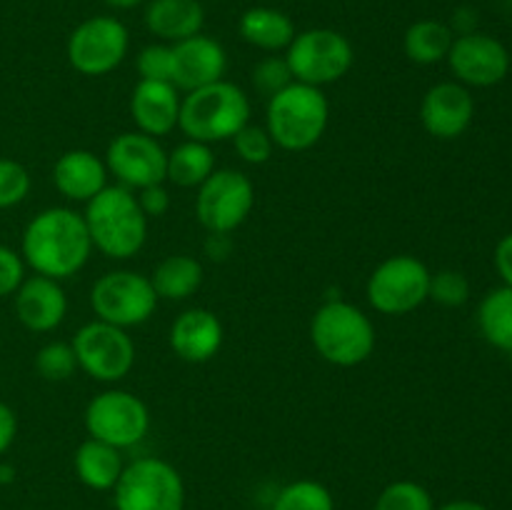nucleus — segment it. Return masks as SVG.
Instances as JSON below:
<instances>
[{
    "mask_svg": "<svg viewBox=\"0 0 512 510\" xmlns=\"http://www.w3.org/2000/svg\"><path fill=\"white\" fill-rule=\"evenodd\" d=\"M20 255L33 273L45 278L68 280L78 275L93 255V240L83 213L60 205L40 210L25 225Z\"/></svg>",
    "mask_w": 512,
    "mask_h": 510,
    "instance_id": "1",
    "label": "nucleus"
},
{
    "mask_svg": "<svg viewBox=\"0 0 512 510\" xmlns=\"http://www.w3.org/2000/svg\"><path fill=\"white\" fill-rule=\"evenodd\" d=\"M93 250L110 260H130L143 250L148 240V218L138 203V195L123 185H108L85 203Z\"/></svg>",
    "mask_w": 512,
    "mask_h": 510,
    "instance_id": "2",
    "label": "nucleus"
},
{
    "mask_svg": "<svg viewBox=\"0 0 512 510\" xmlns=\"http://www.w3.org/2000/svg\"><path fill=\"white\" fill-rule=\"evenodd\" d=\"M330 123V103L323 88L293 80L288 88L268 98L265 130L275 148L288 153H303L320 143Z\"/></svg>",
    "mask_w": 512,
    "mask_h": 510,
    "instance_id": "3",
    "label": "nucleus"
},
{
    "mask_svg": "<svg viewBox=\"0 0 512 510\" xmlns=\"http://www.w3.org/2000/svg\"><path fill=\"white\" fill-rule=\"evenodd\" d=\"M250 123V98L240 85L218 80L205 88L190 90L180 103L178 128L188 140L223 143L233 140L240 128Z\"/></svg>",
    "mask_w": 512,
    "mask_h": 510,
    "instance_id": "4",
    "label": "nucleus"
},
{
    "mask_svg": "<svg viewBox=\"0 0 512 510\" xmlns=\"http://www.w3.org/2000/svg\"><path fill=\"white\" fill-rule=\"evenodd\" d=\"M310 340L320 358L338 368L363 365L375 353V325L358 305L328 300L310 320Z\"/></svg>",
    "mask_w": 512,
    "mask_h": 510,
    "instance_id": "5",
    "label": "nucleus"
},
{
    "mask_svg": "<svg viewBox=\"0 0 512 510\" xmlns=\"http://www.w3.org/2000/svg\"><path fill=\"white\" fill-rule=\"evenodd\" d=\"M115 510H185V483L163 458H138L125 465L113 488Z\"/></svg>",
    "mask_w": 512,
    "mask_h": 510,
    "instance_id": "6",
    "label": "nucleus"
},
{
    "mask_svg": "<svg viewBox=\"0 0 512 510\" xmlns=\"http://www.w3.org/2000/svg\"><path fill=\"white\" fill-rule=\"evenodd\" d=\"M290 73L298 83L325 88L350 73L355 63L353 43L333 28H310L293 38L285 50Z\"/></svg>",
    "mask_w": 512,
    "mask_h": 510,
    "instance_id": "7",
    "label": "nucleus"
},
{
    "mask_svg": "<svg viewBox=\"0 0 512 510\" xmlns=\"http://www.w3.org/2000/svg\"><path fill=\"white\" fill-rule=\"evenodd\" d=\"M90 308L98 320L128 330L153 318L158 295L148 275L135 270H110L95 280L90 290Z\"/></svg>",
    "mask_w": 512,
    "mask_h": 510,
    "instance_id": "8",
    "label": "nucleus"
},
{
    "mask_svg": "<svg viewBox=\"0 0 512 510\" xmlns=\"http://www.w3.org/2000/svg\"><path fill=\"white\" fill-rule=\"evenodd\" d=\"M430 268L415 255H390L370 273L365 295L383 315H408L430 295Z\"/></svg>",
    "mask_w": 512,
    "mask_h": 510,
    "instance_id": "9",
    "label": "nucleus"
},
{
    "mask_svg": "<svg viewBox=\"0 0 512 510\" xmlns=\"http://www.w3.org/2000/svg\"><path fill=\"white\" fill-rule=\"evenodd\" d=\"M88 438L103 440L113 448L125 450L138 445L150 430V410L143 400L130 390H103L90 403L83 413Z\"/></svg>",
    "mask_w": 512,
    "mask_h": 510,
    "instance_id": "10",
    "label": "nucleus"
},
{
    "mask_svg": "<svg viewBox=\"0 0 512 510\" xmlns=\"http://www.w3.org/2000/svg\"><path fill=\"white\" fill-rule=\"evenodd\" d=\"M253 205V180L233 168L215 170L195 195V215L208 233L230 235L250 218Z\"/></svg>",
    "mask_w": 512,
    "mask_h": 510,
    "instance_id": "11",
    "label": "nucleus"
},
{
    "mask_svg": "<svg viewBox=\"0 0 512 510\" xmlns=\"http://www.w3.org/2000/svg\"><path fill=\"white\" fill-rule=\"evenodd\" d=\"M128 48V28L113 15H95V18L83 20L70 33L65 55H68L70 68L78 70L80 75L100 78V75H108L120 68Z\"/></svg>",
    "mask_w": 512,
    "mask_h": 510,
    "instance_id": "12",
    "label": "nucleus"
},
{
    "mask_svg": "<svg viewBox=\"0 0 512 510\" xmlns=\"http://www.w3.org/2000/svg\"><path fill=\"white\" fill-rule=\"evenodd\" d=\"M70 345L78 358V370L98 383H118L135 365V343L128 330L105 320L85 323Z\"/></svg>",
    "mask_w": 512,
    "mask_h": 510,
    "instance_id": "13",
    "label": "nucleus"
},
{
    "mask_svg": "<svg viewBox=\"0 0 512 510\" xmlns=\"http://www.w3.org/2000/svg\"><path fill=\"white\" fill-rule=\"evenodd\" d=\"M103 160L118 185L133 190V193L148 188V185L165 183L168 150L160 145L158 138L140 133V130L115 135L108 143Z\"/></svg>",
    "mask_w": 512,
    "mask_h": 510,
    "instance_id": "14",
    "label": "nucleus"
},
{
    "mask_svg": "<svg viewBox=\"0 0 512 510\" xmlns=\"http://www.w3.org/2000/svg\"><path fill=\"white\" fill-rule=\"evenodd\" d=\"M448 65L455 80L465 88H493L510 73V53L498 38L488 33L455 35L448 53Z\"/></svg>",
    "mask_w": 512,
    "mask_h": 510,
    "instance_id": "15",
    "label": "nucleus"
},
{
    "mask_svg": "<svg viewBox=\"0 0 512 510\" xmlns=\"http://www.w3.org/2000/svg\"><path fill=\"white\" fill-rule=\"evenodd\" d=\"M475 118V100L470 88L458 80H443L428 88L420 103V123L438 140H455L468 133Z\"/></svg>",
    "mask_w": 512,
    "mask_h": 510,
    "instance_id": "16",
    "label": "nucleus"
},
{
    "mask_svg": "<svg viewBox=\"0 0 512 510\" xmlns=\"http://www.w3.org/2000/svg\"><path fill=\"white\" fill-rule=\"evenodd\" d=\"M228 55L215 38L198 33L188 40L173 43V80L180 93L205 88L225 78Z\"/></svg>",
    "mask_w": 512,
    "mask_h": 510,
    "instance_id": "17",
    "label": "nucleus"
},
{
    "mask_svg": "<svg viewBox=\"0 0 512 510\" xmlns=\"http://www.w3.org/2000/svg\"><path fill=\"white\" fill-rule=\"evenodd\" d=\"M15 315L30 333H53L68 315V298L60 280L45 275H25L15 290Z\"/></svg>",
    "mask_w": 512,
    "mask_h": 510,
    "instance_id": "18",
    "label": "nucleus"
},
{
    "mask_svg": "<svg viewBox=\"0 0 512 510\" xmlns=\"http://www.w3.org/2000/svg\"><path fill=\"white\" fill-rule=\"evenodd\" d=\"M225 340L223 323L208 308H190L170 325L168 343L180 360L203 365L220 353Z\"/></svg>",
    "mask_w": 512,
    "mask_h": 510,
    "instance_id": "19",
    "label": "nucleus"
},
{
    "mask_svg": "<svg viewBox=\"0 0 512 510\" xmlns=\"http://www.w3.org/2000/svg\"><path fill=\"white\" fill-rule=\"evenodd\" d=\"M180 90L165 80H138L130 93V118L135 128L153 138H163L178 128Z\"/></svg>",
    "mask_w": 512,
    "mask_h": 510,
    "instance_id": "20",
    "label": "nucleus"
},
{
    "mask_svg": "<svg viewBox=\"0 0 512 510\" xmlns=\"http://www.w3.org/2000/svg\"><path fill=\"white\" fill-rule=\"evenodd\" d=\"M105 160L93 150L75 148L60 155L53 165V185L70 203H88L103 188H108Z\"/></svg>",
    "mask_w": 512,
    "mask_h": 510,
    "instance_id": "21",
    "label": "nucleus"
},
{
    "mask_svg": "<svg viewBox=\"0 0 512 510\" xmlns=\"http://www.w3.org/2000/svg\"><path fill=\"white\" fill-rule=\"evenodd\" d=\"M205 25V10L198 0H150L145 8V28L160 43H180L198 35Z\"/></svg>",
    "mask_w": 512,
    "mask_h": 510,
    "instance_id": "22",
    "label": "nucleus"
},
{
    "mask_svg": "<svg viewBox=\"0 0 512 510\" xmlns=\"http://www.w3.org/2000/svg\"><path fill=\"white\" fill-rule=\"evenodd\" d=\"M240 38L253 48L265 50V53H280L288 50L293 38L298 35L293 18L278 8H268V5H258L240 15Z\"/></svg>",
    "mask_w": 512,
    "mask_h": 510,
    "instance_id": "23",
    "label": "nucleus"
},
{
    "mask_svg": "<svg viewBox=\"0 0 512 510\" xmlns=\"http://www.w3.org/2000/svg\"><path fill=\"white\" fill-rule=\"evenodd\" d=\"M73 468L80 483L90 490H113L123 475L125 463L118 448L103 440L88 438L78 445L73 455Z\"/></svg>",
    "mask_w": 512,
    "mask_h": 510,
    "instance_id": "24",
    "label": "nucleus"
},
{
    "mask_svg": "<svg viewBox=\"0 0 512 510\" xmlns=\"http://www.w3.org/2000/svg\"><path fill=\"white\" fill-rule=\"evenodd\" d=\"M153 283L158 300H188L203 285V263L193 255H168L155 265L153 275H148Z\"/></svg>",
    "mask_w": 512,
    "mask_h": 510,
    "instance_id": "25",
    "label": "nucleus"
},
{
    "mask_svg": "<svg viewBox=\"0 0 512 510\" xmlns=\"http://www.w3.org/2000/svg\"><path fill=\"white\" fill-rule=\"evenodd\" d=\"M215 153L208 143L188 140L175 145L168 153V170L165 180L178 188H200L215 173Z\"/></svg>",
    "mask_w": 512,
    "mask_h": 510,
    "instance_id": "26",
    "label": "nucleus"
},
{
    "mask_svg": "<svg viewBox=\"0 0 512 510\" xmlns=\"http://www.w3.org/2000/svg\"><path fill=\"white\" fill-rule=\"evenodd\" d=\"M455 33L448 23L443 20L425 18L410 25L405 30L403 50L408 55L410 63L415 65H435L443 63L448 58L450 48H453Z\"/></svg>",
    "mask_w": 512,
    "mask_h": 510,
    "instance_id": "27",
    "label": "nucleus"
},
{
    "mask_svg": "<svg viewBox=\"0 0 512 510\" xmlns=\"http://www.w3.org/2000/svg\"><path fill=\"white\" fill-rule=\"evenodd\" d=\"M478 328L485 343L512 355V288H493L478 305Z\"/></svg>",
    "mask_w": 512,
    "mask_h": 510,
    "instance_id": "28",
    "label": "nucleus"
},
{
    "mask_svg": "<svg viewBox=\"0 0 512 510\" xmlns=\"http://www.w3.org/2000/svg\"><path fill=\"white\" fill-rule=\"evenodd\" d=\"M270 510H335V498L328 485L303 478L283 485Z\"/></svg>",
    "mask_w": 512,
    "mask_h": 510,
    "instance_id": "29",
    "label": "nucleus"
},
{
    "mask_svg": "<svg viewBox=\"0 0 512 510\" xmlns=\"http://www.w3.org/2000/svg\"><path fill=\"white\" fill-rule=\"evenodd\" d=\"M373 510H435V500L430 490L415 480H393L380 490Z\"/></svg>",
    "mask_w": 512,
    "mask_h": 510,
    "instance_id": "30",
    "label": "nucleus"
},
{
    "mask_svg": "<svg viewBox=\"0 0 512 510\" xmlns=\"http://www.w3.org/2000/svg\"><path fill=\"white\" fill-rule=\"evenodd\" d=\"M35 370L43 380L50 383H65L78 370V358H75L73 345L65 340H50L35 355Z\"/></svg>",
    "mask_w": 512,
    "mask_h": 510,
    "instance_id": "31",
    "label": "nucleus"
},
{
    "mask_svg": "<svg viewBox=\"0 0 512 510\" xmlns=\"http://www.w3.org/2000/svg\"><path fill=\"white\" fill-rule=\"evenodd\" d=\"M233 148L238 158L248 165H265L275 153V143L265 125L248 123L233 135Z\"/></svg>",
    "mask_w": 512,
    "mask_h": 510,
    "instance_id": "32",
    "label": "nucleus"
},
{
    "mask_svg": "<svg viewBox=\"0 0 512 510\" xmlns=\"http://www.w3.org/2000/svg\"><path fill=\"white\" fill-rule=\"evenodd\" d=\"M470 298V280L460 270L445 268L430 275V295L428 300H435L443 308H460Z\"/></svg>",
    "mask_w": 512,
    "mask_h": 510,
    "instance_id": "33",
    "label": "nucleus"
},
{
    "mask_svg": "<svg viewBox=\"0 0 512 510\" xmlns=\"http://www.w3.org/2000/svg\"><path fill=\"white\" fill-rule=\"evenodd\" d=\"M293 73H290V65L285 60V55H268V58L260 60L253 68V85L258 93L273 98L275 93H280L283 88H288L293 83Z\"/></svg>",
    "mask_w": 512,
    "mask_h": 510,
    "instance_id": "34",
    "label": "nucleus"
},
{
    "mask_svg": "<svg viewBox=\"0 0 512 510\" xmlns=\"http://www.w3.org/2000/svg\"><path fill=\"white\" fill-rule=\"evenodd\" d=\"M30 193V173L18 160L0 158V210L20 205Z\"/></svg>",
    "mask_w": 512,
    "mask_h": 510,
    "instance_id": "35",
    "label": "nucleus"
},
{
    "mask_svg": "<svg viewBox=\"0 0 512 510\" xmlns=\"http://www.w3.org/2000/svg\"><path fill=\"white\" fill-rule=\"evenodd\" d=\"M140 80H173V45L153 43L138 53Z\"/></svg>",
    "mask_w": 512,
    "mask_h": 510,
    "instance_id": "36",
    "label": "nucleus"
},
{
    "mask_svg": "<svg viewBox=\"0 0 512 510\" xmlns=\"http://www.w3.org/2000/svg\"><path fill=\"white\" fill-rule=\"evenodd\" d=\"M25 280V260L8 245H0V298L15 295Z\"/></svg>",
    "mask_w": 512,
    "mask_h": 510,
    "instance_id": "37",
    "label": "nucleus"
},
{
    "mask_svg": "<svg viewBox=\"0 0 512 510\" xmlns=\"http://www.w3.org/2000/svg\"><path fill=\"white\" fill-rule=\"evenodd\" d=\"M138 203L143 208L145 218H163L165 213L170 210V190L165 188V183L158 185H148V188L138 190Z\"/></svg>",
    "mask_w": 512,
    "mask_h": 510,
    "instance_id": "38",
    "label": "nucleus"
},
{
    "mask_svg": "<svg viewBox=\"0 0 512 510\" xmlns=\"http://www.w3.org/2000/svg\"><path fill=\"white\" fill-rule=\"evenodd\" d=\"M18 435V415L8 403H0V455L8 453Z\"/></svg>",
    "mask_w": 512,
    "mask_h": 510,
    "instance_id": "39",
    "label": "nucleus"
},
{
    "mask_svg": "<svg viewBox=\"0 0 512 510\" xmlns=\"http://www.w3.org/2000/svg\"><path fill=\"white\" fill-rule=\"evenodd\" d=\"M495 270H498L503 285L512 288V233L495 245Z\"/></svg>",
    "mask_w": 512,
    "mask_h": 510,
    "instance_id": "40",
    "label": "nucleus"
},
{
    "mask_svg": "<svg viewBox=\"0 0 512 510\" xmlns=\"http://www.w3.org/2000/svg\"><path fill=\"white\" fill-rule=\"evenodd\" d=\"M230 248H233V243H230L228 235L223 233H210L208 240H205V253H208L213 260L228 258Z\"/></svg>",
    "mask_w": 512,
    "mask_h": 510,
    "instance_id": "41",
    "label": "nucleus"
},
{
    "mask_svg": "<svg viewBox=\"0 0 512 510\" xmlns=\"http://www.w3.org/2000/svg\"><path fill=\"white\" fill-rule=\"evenodd\" d=\"M475 25H478V13L470 8H460L458 13L453 15V23H450V28H453V33L465 35V33H475Z\"/></svg>",
    "mask_w": 512,
    "mask_h": 510,
    "instance_id": "42",
    "label": "nucleus"
},
{
    "mask_svg": "<svg viewBox=\"0 0 512 510\" xmlns=\"http://www.w3.org/2000/svg\"><path fill=\"white\" fill-rule=\"evenodd\" d=\"M435 510H488L483 503L478 500H450V503L438 505Z\"/></svg>",
    "mask_w": 512,
    "mask_h": 510,
    "instance_id": "43",
    "label": "nucleus"
},
{
    "mask_svg": "<svg viewBox=\"0 0 512 510\" xmlns=\"http://www.w3.org/2000/svg\"><path fill=\"white\" fill-rule=\"evenodd\" d=\"M143 3H148V0H105V5L113 10H130L135 8V5H143Z\"/></svg>",
    "mask_w": 512,
    "mask_h": 510,
    "instance_id": "44",
    "label": "nucleus"
}]
</instances>
